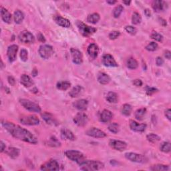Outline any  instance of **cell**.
Listing matches in <instances>:
<instances>
[{"label": "cell", "instance_id": "obj_1", "mask_svg": "<svg viewBox=\"0 0 171 171\" xmlns=\"http://www.w3.org/2000/svg\"><path fill=\"white\" fill-rule=\"evenodd\" d=\"M1 125L15 138L33 144L37 143V138L28 130L7 121H2Z\"/></svg>", "mask_w": 171, "mask_h": 171}, {"label": "cell", "instance_id": "obj_2", "mask_svg": "<svg viewBox=\"0 0 171 171\" xmlns=\"http://www.w3.org/2000/svg\"><path fill=\"white\" fill-rule=\"evenodd\" d=\"M80 169L82 170L94 171L98 170L103 169L104 167V163L98 161H84L80 164Z\"/></svg>", "mask_w": 171, "mask_h": 171}, {"label": "cell", "instance_id": "obj_3", "mask_svg": "<svg viewBox=\"0 0 171 171\" xmlns=\"http://www.w3.org/2000/svg\"><path fill=\"white\" fill-rule=\"evenodd\" d=\"M65 155L66 156V157L69 158V160L76 162V163H78V164L82 163L84 161L86 160V157L84 155L82 152L78 151V150H67V151H66Z\"/></svg>", "mask_w": 171, "mask_h": 171}, {"label": "cell", "instance_id": "obj_4", "mask_svg": "<svg viewBox=\"0 0 171 171\" xmlns=\"http://www.w3.org/2000/svg\"><path fill=\"white\" fill-rule=\"evenodd\" d=\"M76 25L80 32L84 37H88L91 36L92 34H93L96 31V28L87 25L80 21H78L76 22Z\"/></svg>", "mask_w": 171, "mask_h": 171}, {"label": "cell", "instance_id": "obj_5", "mask_svg": "<svg viewBox=\"0 0 171 171\" xmlns=\"http://www.w3.org/2000/svg\"><path fill=\"white\" fill-rule=\"evenodd\" d=\"M19 102L21 104V105L24 108L28 110V111L37 113L41 112V108H40L38 104L34 103V102H31L30 100L27 99H21L19 100Z\"/></svg>", "mask_w": 171, "mask_h": 171}, {"label": "cell", "instance_id": "obj_6", "mask_svg": "<svg viewBox=\"0 0 171 171\" xmlns=\"http://www.w3.org/2000/svg\"><path fill=\"white\" fill-rule=\"evenodd\" d=\"M39 54L43 59H49L54 54V49L50 45L44 44L40 46Z\"/></svg>", "mask_w": 171, "mask_h": 171}, {"label": "cell", "instance_id": "obj_7", "mask_svg": "<svg viewBox=\"0 0 171 171\" xmlns=\"http://www.w3.org/2000/svg\"><path fill=\"white\" fill-rule=\"evenodd\" d=\"M19 121L22 124L28 126H36L40 124L39 118L35 115L24 116L20 118Z\"/></svg>", "mask_w": 171, "mask_h": 171}, {"label": "cell", "instance_id": "obj_8", "mask_svg": "<svg viewBox=\"0 0 171 171\" xmlns=\"http://www.w3.org/2000/svg\"><path fill=\"white\" fill-rule=\"evenodd\" d=\"M125 157L133 163H144L146 162L145 156L142 155H138L134 152H127L125 154Z\"/></svg>", "mask_w": 171, "mask_h": 171}, {"label": "cell", "instance_id": "obj_9", "mask_svg": "<svg viewBox=\"0 0 171 171\" xmlns=\"http://www.w3.org/2000/svg\"><path fill=\"white\" fill-rule=\"evenodd\" d=\"M74 123L78 126H84L88 122V117L85 113L79 112L74 118Z\"/></svg>", "mask_w": 171, "mask_h": 171}, {"label": "cell", "instance_id": "obj_10", "mask_svg": "<svg viewBox=\"0 0 171 171\" xmlns=\"http://www.w3.org/2000/svg\"><path fill=\"white\" fill-rule=\"evenodd\" d=\"M18 38L20 42L24 43H31L35 41L34 35L28 31H23L19 34Z\"/></svg>", "mask_w": 171, "mask_h": 171}, {"label": "cell", "instance_id": "obj_11", "mask_svg": "<svg viewBox=\"0 0 171 171\" xmlns=\"http://www.w3.org/2000/svg\"><path fill=\"white\" fill-rule=\"evenodd\" d=\"M40 169L42 170H48V171H56L60 169L59 164L56 161L50 160L47 163L42 164Z\"/></svg>", "mask_w": 171, "mask_h": 171}, {"label": "cell", "instance_id": "obj_12", "mask_svg": "<svg viewBox=\"0 0 171 171\" xmlns=\"http://www.w3.org/2000/svg\"><path fill=\"white\" fill-rule=\"evenodd\" d=\"M86 134L89 137L96 138H102L106 137V133L102 130L98 129L97 128H91L88 130Z\"/></svg>", "mask_w": 171, "mask_h": 171}, {"label": "cell", "instance_id": "obj_13", "mask_svg": "<svg viewBox=\"0 0 171 171\" xmlns=\"http://www.w3.org/2000/svg\"><path fill=\"white\" fill-rule=\"evenodd\" d=\"M18 50V46L16 44L11 45L8 47L7 51V56L10 62H13L16 59L17 52Z\"/></svg>", "mask_w": 171, "mask_h": 171}, {"label": "cell", "instance_id": "obj_14", "mask_svg": "<svg viewBox=\"0 0 171 171\" xmlns=\"http://www.w3.org/2000/svg\"><path fill=\"white\" fill-rule=\"evenodd\" d=\"M71 54L72 57V61L76 64H81L83 62V56L82 52L77 49L72 48L71 49Z\"/></svg>", "mask_w": 171, "mask_h": 171}, {"label": "cell", "instance_id": "obj_15", "mask_svg": "<svg viewBox=\"0 0 171 171\" xmlns=\"http://www.w3.org/2000/svg\"><path fill=\"white\" fill-rule=\"evenodd\" d=\"M109 144L112 149L118 150V151H123L127 147V144L125 142L117 140H111L110 141Z\"/></svg>", "mask_w": 171, "mask_h": 171}, {"label": "cell", "instance_id": "obj_16", "mask_svg": "<svg viewBox=\"0 0 171 171\" xmlns=\"http://www.w3.org/2000/svg\"><path fill=\"white\" fill-rule=\"evenodd\" d=\"M102 63L106 67H117L118 63L114 57L110 54H105L102 57Z\"/></svg>", "mask_w": 171, "mask_h": 171}, {"label": "cell", "instance_id": "obj_17", "mask_svg": "<svg viewBox=\"0 0 171 171\" xmlns=\"http://www.w3.org/2000/svg\"><path fill=\"white\" fill-rule=\"evenodd\" d=\"M130 128L132 130L137 132H143L146 128V124H139L134 120L130 121Z\"/></svg>", "mask_w": 171, "mask_h": 171}, {"label": "cell", "instance_id": "obj_18", "mask_svg": "<svg viewBox=\"0 0 171 171\" xmlns=\"http://www.w3.org/2000/svg\"><path fill=\"white\" fill-rule=\"evenodd\" d=\"M42 117L43 119L45 120L46 122L50 124V125L57 126V124H58L57 120L55 119L53 116H52V114H51L50 113L43 112V114H42Z\"/></svg>", "mask_w": 171, "mask_h": 171}, {"label": "cell", "instance_id": "obj_19", "mask_svg": "<svg viewBox=\"0 0 171 171\" xmlns=\"http://www.w3.org/2000/svg\"><path fill=\"white\" fill-rule=\"evenodd\" d=\"M73 106L74 108L78 109V111H86L87 108H88V100H86L81 99V100H77L75 102H74Z\"/></svg>", "mask_w": 171, "mask_h": 171}, {"label": "cell", "instance_id": "obj_20", "mask_svg": "<svg viewBox=\"0 0 171 171\" xmlns=\"http://www.w3.org/2000/svg\"><path fill=\"white\" fill-rule=\"evenodd\" d=\"M88 54L90 56L92 59L96 58L98 53H99V48H98V46L95 43H91L90 45L88 46Z\"/></svg>", "mask_w": 171, "mask_h": 171}, {"label": "cell", "instance_id": "obj_21", "mask_svg": "<svg viewBox=\"0 0 171 171\" xmlns=\"http://www.w3.org/2000/svg\"><path fill=\"white\" fill-rule=\"evenodd\" d=\"M112 116L113 115L111 111L108 110H104L100 115V120L102 122L107 123L112 120Z\"/></svg>", "mask_w": 171, "mask_h": 171}, {"label": "cell", "instance_id": "obj_22", "mask_svg": "<svg viewBox=\"0 0 171 171\" xmlns=\"http://www.w3.org/2000/svg\"><path fill=\"white\" fill-rule=\"evenodd\" d=\"M54 20L57 25H59L61 27L68 28L70 26V22L68 19L63 18V17L61 16H56L54 17Z\"/></svg>", "mask_w": 171, "mask_h": 171}, {"label": "cell", "instance_id": "obj_23", "mask_svg": "<svg viewBox=\"0 0 171 171\" xmlns=\"http://www.w3.org/2000/svg\"><path fill=\"white\" fill-rule=\"evenodd\" d=\"M61 137L63 139L69 140H74L75 137L71 130H69L67 128H63L61 130Z\"/></svg>", "mask_w": 171, "mask_h": 171}, {"label": "cell", "instance_id": "obj_24", "mask_svg": "<svg viewBox=\"0 0 171 171\" xmlns=\"http://www.w3.org/2000/svg\"><path fill=\"white\" fill-rule=\"evenodd\" d=\"M5 152L6 153V154L11 158L16 159V158H17L19 156L20 150L19 149H17V148L10 147V148H8L7 150H5Z\"/></svg>", "mask_w": 171, "mask_h": 171}, {"label": "cell", "instance_id": "obj_25", "mask_svg": "<svg viewBox=\"0 0 171 171\" xmlns=\"http://www.w3.org/2000/svg\"><path fill=\"white\" fill-rule=\"evenodd\" d=\"M97 79L98 82L103 85L107 84H108L110 81H111V78H110V76L108 74L104 73V72H100V73L98 74Z\"/></svg>", "mask_w": 171, "mask_h": 171}, {"label": "cell", "instance_id": "obj_26", "mask_svg": "<svg viewBox=\"0 0 171 171\" xmlns=\"http://www.w3.org/2000/svg\"><path fill=\"white\" fill-rule=\"evenodd\" d=\"M20 82H21L23 86H24L26 88H29L33 85V81L31 80V78L26 74L22 75L20 78Z\"/></svg>", "mask_w": 171, "mask_h": 171}, {"label": "cell", "instance_id": "obj_27", "mask_svg": "<svg viewBox=\"0 0 171 171\" xmlns=\"http://www.w3.org/2000/svg\"><path fill=\"white\" fill-rule=\"evenodd\" d=\"M1 16L3 21L4 22L7 23V24H10L11 21V15L9 11L5 9L4 7H1Z\"/></svg>", "mask_w": 171, "mask_h": 171}, {"label": "cell", "instance_id": "obj_28", "mask_svg": "<svg viewBox=\"0 0 171 171\" xmlns=\"http://www.w3.org/2000/svg\"><path fill=\"white\" fill-rule=\"evenodd\" d=\"M152 7L156 12H160L164 9V2L159 0H156L152 2Z\"/></svg>", "mask_w": 171, "mask_h": 171}, {"label": "cell", "instance_id": "obj_29", "mask_svg": "<svg viewBox=\"0 0 171 171\" xmlns=\"http://www.w3.org/2000/svg\"><path fill=\"white\" fill-rule=\"evenodd\" d=\"M24 19V15L23 12H22L20 10H16L14 12V21H15L16 24H19L23 22Z\"/></svg>", "mask_w": 171, "mask_h": 171}, {"label": "cell", "instance_id": "obj_30", "mask_svg": "<svg viewBox=\"0 0 171 171\" xmlns=\"http://www.w3.org/2000/svg\"><path fill=\"white\" fill-rule=\"evenodd\" d=\"M82 90V86L77 85L71 90V91L69 92V95L72 98H76L80 94Z\"/></svg>", "mask_w": 171, "mask_h": 171}, {"label": "cell", "instance_id": "obj_31", "mask_svg": "<svg viewBox=\"0 0 171 171\" xmlns=\"http://www.w3.org/2000/svg\"><path fill=\"white\" fill-rule=\"evenodd\" d=\"M71 86V83L68 81H61L58 82L56 84V88L60 90H66Z\"/></svg>", "mask_w": 171, "mask_h": 171}, {"label": "cell", "instance_id": "obj_32", "mask_svg": "<svg viewBox=\"0 0 171 171\" xmlns=\"http://www.w3.org/2000/svg\"><path fill=\"white\" fill-rule=\"evenodd\" d=\"M146 113V109L143 108L138 109L137 111L134 113V116L136 119L138 120H143L144 119V116H145Z\"/></svg>", "mask_w": 171, "mask_h": 171}, {"label": "cell", "instance_id": "obj_33", "mask_svg": "<svg viewBox=\"0 0 171 171\" xmlns=\"http://www.w3.org/2000/svg\"><path fill=\"white\" fill-rule=\"evenodd\" d=\"M100 19V17L99 14L97 13H94L88 16L87 21H88L89 23H91V24H96L99 22Z\"/></svg>", "mask_w": 171, "mask_h": 171}, {"label": "cell", "instance_id": "obj_34", "mask_svg": "<svg viewBox=\"0 0 171 171\" xmlns=\"http://www.w3.org/2000/svg\"><path fill=\"white\" fill-rule=\"evenodd\" d=\"M106 98L110 103H116L118 102V95L114 92H109L107 94Z\"/></svg>", "mask_w": 171, "mask_h": 171}, {"label": "cell", "instance_id": "obj_35", "mask_svg": "<svg viewBox=\"0 0 171 171\" xmlns=\"http://www.w3.org/2000/svg\"><path fill=\"white\" fill-rule=\"evenodd\" d=\"M127 67L130 69H135L138 68V63L137 60L133 57H130V58L127 60Z\"/></svg>", "mask_w": 171, "mask_h": 171}, {"label": "cell", "instance_id": "obj_36", "mask_svg": "<svg viewBox=\"0 0 171 171\" xmlns=\"http://www.w3.org/2000/svg\"><path fill=\"white\" fill-rule=\"evenodd\" d=\"M132 111V108L131 105H130L128 104H125L122 106V114L123 115L126 116H128L130 115Z\"/></svg>", "mask_w": 171, "mask_h": 171}, {"label": "cell", "instance_id": "obj_37", "mask_svg": "<svg viewBox=\"0 0 171 171\" xmlns=\"http://www.w3.org/2000/svg\"><path fill=\"white\" fill-rule=\"evenodd\" d=\"M150 170L153 171H164L169 170V167L164 164H156L150 167Z\"/></svg>", "mask_w": 171, "mask_h": 171}, {"label": "cell", "instance_id": "obj_38", "mask_svg": "<svg viewBox=\"0 0 171 171\" xmlns=\"http://www.w3.org/2000/svg\"><path fill=\"white\" fill-rule=\"evenodd\" d=\"M146 138H147V140L151 143H157V142L161 140V137H158L157 134H153V133L148 134L146 136Z\"/></svg>", "mask_w": 171, "mask_h": 171}, {"label": "cell", "instance_id": "obj_39", "mask_svg": "<svg viewBox=\"0 0 171 171\" xmlns=\"http://www.w3.org/2000/svg\"><path fill=\"white\" fill-rule=\"evenodd\" d=\"M123 10H124V7L122 5H118V6H116L114 9V11H113V16H114L115 18H118V17H120L121 13H122Z\"/></svg>", "mask_w": 171, "mask_h": 171}, {"label": "cell", "instance_id": "obj_40", "mask_svg": "<svg viewBox=\"0 0 171 171\" xmlns=\"http://www.w3.org/2000/svg\"><path fill=\"white\" fill-rule=\"evenodd\" d=\"M142 21V18L140 14L137 12H135L133 13L132 17V22L133 24L137 25L139 24Z\"/></svg>", "mask_w": 171, "mask_h": 171}, {"label": "cell", "instance_id": "obj_41", "mask_svg": "<svg viewBox=\"0 0 171 171\" xmlns=\"http://www.w3.org/2000/svg\"><path fill=\"white\" fill-rule=\"evenodd\" d=\"M108 130L114 134H116L119 132V125L116 122H112L108 126Z\"/></svg>", "mask_w": 171, "mask_h": 171}, {"label": "cell", "instance_id": "obj_42", "mask_svg": "<svg viewBox=\"0 0 171 171\" xmlns=\"http://www.w3.org/2000/svg\"><path fill=\"white\" fill-rule=\"evenodd\" d=\"M161 150L164 153H169L170 151V143L164 142L161 145Z\"/></svg>", "mask_w": 171, "mask_h": 171}, {"label": "cell", "instance_id": "obj_43", "mask_svg": "<svg viewBox=\"0 0 171 171\" xmlns=\"http://www.w3.org/2000/svg\"><path fill=\"white\" fill-rule=\"evenodd\" d=\"M150 37H151L152 39L156 40V41L161 42L163 41V36H162L161 34H158V32H156V31H153L151 34V36H150Z\"/></svg>", "mask_w": 171, "mask_h": 171}, {"label": "cell", "instance_id": "obj_44", "mask_svg": "<svg viewBox=\"0 0 171 171\" xmlns=\"http://www.w3.org/2000/svg\"><path fill=\"white\" fill-rule=\"evenodd\" d=\"M60 143L57 140V139L55 137H52L48 142V145L53 147H57L60 146Z\"/></svg>", "mask_w": 171, "mask_h": 171}, {"label": "cell", "instance_id": "obj_45", "mask_svg": "<svg viewBox=\"0 0 171 171\" xmlns=\"http://www.w3.org/2000/svg\"><path fill=\"white\" fill-rule=\"evenodd\" d=\"M146 50L150 52H154L157 50L158 44L155 42H150L149 44H148L146 46Z\"/></svg>", "mask_w": 171, "mask_h": 171}, {"label": "cell", "instance_id": "obj_46", "mask_svg": "<svg viewBox=\"0 0 171 171\" xmlns=\"http://www.w3.org/2000/svg\"><path fill=\"white\" fill-rule=\"evenodd\" d=\"M20 57L23 62H26L28 58V51L25 50V49H22L20 52Z\"/></svg>", "mask_w": 171, "mask_h": 171}, {"label": "cell", "instance_id": "obj_47", "mask_svg": "<svg viewBox=\"0 0 171 171\" xmlns=\"http://www.w3.org/2000/svg\"><path fill=\"white\" fill-rule=\"evenodd\" d=\"M120 33L118 31H112L109 34V38L111 40H115L120 36Z\"/></svg>", "mask_w": 171, "mask_h": 171}, {"label": "cell", "instance_id": "obj_48", "mask_svg": "<svg viewBox=\"0 0 171 171\" xmlns=\"http://www.w3.org/2000/svg\"><path fill=\"white\" fill-rule=\"evenodd\" d=\"M125 30L127 32L132 35H134L136 34V33H137V30H136V28L134 27H132V26L130 25L126 26Z\"/></svg>", "mask_w": 171, "mask_h": 171}, {"label": "cell", "instance_id": "obj_49", "mask_svg": "<svg viewBox=\"0 0 171 171\" xmlns=\"http://www.w3.org/2000/svg\"><path fill=\"white\" fill-rule=\"evenodd\" d=\"M158 91V90L155 88H152V87H147L146 89V94L149 96H151L152 94H154L155 92Z\"/></svg>", "mask_w": 171, "mask_h": 171}, {"label": "cell", "instance_id": "obj_50", "mask_svg": "<svg viewBox=\"0 0 171 171\" xmlns=\"http://www.w3.org/2000/svg\"><path fill=\"white\" fill-rule=\"evenodd\" d=\"M156 65H157L158 66H163V64L164 63V60L163 58H162V57H156Z\"/></svg>", "mask_w": 171, "mask_h": 171}, {"label": "cell", "instance_id": "obj_51", "mask_svg": "<svg viewBox=\"0 0 171 171\" xmlns=\"http://www.w3.org/2000/svg\"><path fill=\"white\" fill-rule=\"evenodd\" d=\"M7 80H8L9 84H10L11 86H14L16 84V80H15V79H14L13 77L9 76L7 78Z\"/></svg>", "mask_w": 171, "mask_h": 171}, {"label": "cell", "instance_id": "obj_52", "mask_svg": "<svg viewBox=\"0 0 171 171\" xmlns=\"http://www.w3.org/2000/svg\"><path fill=\"white\" fill-rule=\"evenodd\" d=\"M133 84L138 87L141 86L142 85H143V82H142V80L140 79H137L133 81Z\"/></svg>", "mask_w": 171, "mask_h": 171}, {"label": "cell", "instance_id": "obj_53", "mask_svg": "<svg viewBox=\"0 0 171 171\" xmlns=\"http://www.w3.org/2000/svg\"><path fill=\"white\" fill-rule=\"evenodd\" d=\"M165 116L166 117L169 119V120H170V118H171V111L170 109H167L166 111H165Z\"/></svg>", "mask_w": 171, "mask_h": 171}, {"label": "cell", "instance_id": "obj_54", "mask_svg": "<svg viewBox=\"0 0 171 171\" xmlns=\"http://www.w3.org/2000/svg\"><path fill=\"white\" fill-rule=\"evenodd\" d=\"M164 56L167 59L170 60V57H171V52L169 50H166L164 52Z\"/></svg>", "mask_w": 171, "mask_h": 171}, {"label": "cell", "instance_id": "obj_55", "mask_svg": "<svg viewBox=\"0 0 171 171\" xmlns=\"http://www.w3.org/2000/svg\"><path fill=\"white\" fill-rule=\"evenodd\" d=\"M37 38H38L39 41H40V42H46L45 37L42 34H40L38 36H37Z\"/></svg>", "mask_w": 171, "mask_h": 171}, {"label": "cell", "instance_id": "obj_56", "mask_svg": "<svg viewBox=\"0 0 171 171\" xmlns=\"http://www.w3.org/2000/svg\"><path fill=\"white\" fill-rule=\"evenodd\" d=\"M0 144H1V152H3L5 150V144L3 143V141L0 142Z\"/></svg>", "mask_w": 171, "mask_h": 171}, {"label": "cell", "instance_id": "obj_57", "mask_svg": "<svg viewBox=\"0 0 171 171\" xmlns=\"http://www.w3.org/2000/svg\"><path fill=\"white\" fill-rule=\"evenodd\" d=\"M144 13H145V15L147 16V17H150V15H151V13H150V11L148 10V9H146V10H145V11H144Z\"/></svg>", "mask_w": 171, "mask_h": 171}, {"label": "cell", "instance_id": "obj_58", "mask_svg": "<svg viewBox=\"0 0 171 171\" xmlns=\"http://www.w3.org/2000/svg\"><path fill=\"white\" fill-rule=\"evenodd\" d=\"M107 4H111V5H114L116 3L117 1H107Z\"/></svg>", "mask_w": 171, "mask_h": 171}, {"label": "cell", "instance_id": "obj_59", "mask_svg": "<svg viewBox=\"0 0 171 171\" xmlns=\"http://www.w3.org/2000/svg\"><path fill=\"white\" fill-rule=\"evenodd\" d=\"M130 3H131L130 1H123V4H124L126 5H129Z\"/></svg>", "mask_w": 171, "mask_h": 171}, {"label": "cell", "instance_id": "obj_60", "mask_svg": "<svg viewBox=\"0 0 171 171\" xmlns=\"http://www.w3.org/2000/svg\"><path fill=\"white\" fill-rule=\"evenodd\" d=\"M32 74H33L34 76H36V75H37V71L36 70V69H34V71H33V72H32Z\"/></svg>", "mask_w": 171, "mask_h": 171}]
</instances>
